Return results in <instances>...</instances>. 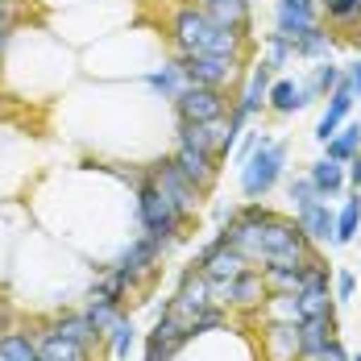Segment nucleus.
I'll return each mask as SVG.
<instances>
[{
	"label": "nucleus",
	"mask_w": 361,
	"mask_h": 361,
	"mask_svg": "<svg viewBox=\"0 0 361 361\" xmlns=\"http://www.w3.org/2000/svg\"><path fill=\"white\" fill-rule=\"evenodd\" d=\"M158 257H162V245L154 241V237H133L129 241V250L116 257V270L121 274H129V283H142L145 274H154V266H158Z\"/></svg>",
	"instance_id": "nucleus-13"
},
{
	"label": "nucleus",
	"mask_w": 361,
	"mask_h": 361,
	"mask_svg": "<svg viewBox=\"0 0 361 361\" xmlns=\"http://www.w3.org/2000/svg\"><path fill=\"white\" fill-rule=\"evenodd\" d=\"M345 79H349V83H353V92H357V96H361V63H353V67H349V71H345Z\"/></svg>",
	"instance_id": "nucleus-41"
},
{
	"label": "nucleus",
	"mask_w": 361,
	"mask_h": 361,
	"mask_svg": "<svg viewBox=\"0 0 361 361\" xmlns=\"http://www.w3.org/2000/svg\"><path fill=\"white\" fill-rule=\"evenodd\" d=\"M357 233H361V191H353L345 200V208L336 212V245L357 241Z\"/></svg>",
	"instance_id": "nucleus-26"
},
{
	"label": "nucleus",
	"mask_w": 361,
	"mask_h": 361,
	"mask_svg": "<svg viewBox=\"0 0 361 361\" xmlns=\"http://www.w3.org/2000/svg\"><path fill=\"white\" fill-rule=\"evenodd\" d=\"M83 316H87V324L96 328V336H100V341H109L112 324L121 320V303H116V299H100V295H92V299H87V307H83Z\"/></svg>",
	"instance_id": "nucleus-25"
},
{
	"label": "nucleus",
	"mask_w": 361,
	"mask_h": 361,
	"mask_svg": "<svg viewBox=\"0 0 361 361\" xmlns=\"http://www.w3.org/2000/svg\"><path fill=\"white\" fill-rule=\"evenodd\" d=\"M357 21H361V8H357Z\"/></svg>",
	"instance_id": "nucleus-44"
},
{
	"label": "nucleus",
	"mask_w": 361,
	"mask_h": 361,
	"mask_svg": "<svg viewBox=\"0 0 361 361\" xmlns=\"http://www.w3.org/2000/svg\"><path fill=\"white\" fill-rule=\"evenodd\" d=\"M353 96H357V92H353V83H349V79H341V87L328 96V109L320 112V121H316V142H320V145H324L341 125H345V116L353 112Z\"/></svg>",
	"instance_id": "nucleus-18"
},
{
	"label": "nucleus",
	"mask_w": 361,
	"mask_h": 361,
	"mask_svg": "<svg viewBox=\"0 0 361 361\" xmlns=\"http://www.w3.org/2000/svg\"><path fill=\"white\" fill-rule=\"evenodd\" d=\"M137 224H142L145 237H154L162 250L166 245H175L183 233V224H187V216H183L179 208L171 204V195L154 183V175L149 171H142V179H137Z\"/></svg>",
	"instance_id": "nucleus-2"
},
{
	"label": "nucleus",
	"mask_w": 361,
	"mask_h": 361,
	"mask_svg": "<svg viewBox=\"0 0 361 361\" xmlns=\"http://www.w3.org/2000/svg\"><path fill=\"white\" fill-rule=\"evenodd\" d=\"M179 71L187 83H204V87H228L241 79L245 59H233V54H175Z\"/></svg>",
	"instance_id": "nucleus-4"
},
{
	"label": "nucleus",
	"mask_w": 361,
	"mask_h": 361,
	"mask_svg": "<svg viewBox=\"0 0 361 361\" xmlns=\"http://www.w3.org/2000/svg\"><path fill=\"white\" fill-rule=\"evenodd\" d=\"M171 42H175V54H233V59H245V50H250V37L216 25L195 4L175 8V17H171Z\"/></svg>",
	"instance_id": "nucleus-1"
},
{
	"label": "nucleus",
	"mask_w": 361,
	"mask_h": 361,
	"mask_svg": "<svg viewBox=\"0 0 361 361\" xmlns=\"http://www.w3.org/2000/svg\"><path fill=\"white\" fill-rule=\"evenodd\" d=\"M171 104L179 112V121H224V112L233 109L220 87H204V83H183V92Z\"/></svg>",
	"instance_id": "nucleus-9"
},
{
	"label": "nucleus",
	"mask_w": 361,
	"mask_h": 361,
	"mask_svg": "<svg viewBox=\"0 0 361 361\" xmlns=\"http://www.w3.org/2000/svg\"><path fill=\"white\" fill-rule=\"evenodd\" d=\"M349 361H361V357H349Z\"/></svg>",
	"instance_id": "nucleus-45"
},
{
	"label": "nucleus",
	"mask_w": 361,
	"mask_h": 361,
	"mask_svg": "<svg viewBox=\"0 0 361 361\" xmlns=\"http://www.w3.org/2000/svg\"><path fill=\"white\" fill-rule=\"evenodd\" d=\"M37 353H42V361H92V345L63 336L59 328H42L37 332Z\"/></svg>",
	"instance_id": "nucleus-17"
},
{
	"label": "nucleus",
	"mask_w": 361,
	"mask_h": 361,
	"mask_svg": "<svg viewBox=\"0 0 361 361\" xmlns=\"http://www.w3.org/2000/svg\"><path fill=\"white\" fill-rule=\"evenodd\" d=\"M200 8H204L216 25H224V30H233V34H245V37H250V25H253L250 0H204Z\"/></svg>",
	"instance_id": "nucleus-19"
},
{
	"label": "nucleus",
	"mask_w": 361,
	"mask_h": 361,
	"mask_svg": "<svg viewBox=\"0 0 361 361\" xmlns=\"http://www.w3.org/2000/svg\"><path fill=\"white\" fill-rule=\"evenodd\" d=\"M262 353H266V361H303V353H299V324L266 320Z\"/></svg>",
	"instance_id": "nucleus-14"
},
{
	"label": "nucleus",
	"mask_w": 361,
	"mask_h": 361,
	"mask_svg": "<svg viewBox=\"0 0 361 361\" xmlns=\"http://www.w3.org/2000/svg\"><path fill=\"white\" fill-rule=\"evenodd\" d=\"M274 21H279L283 34L299 37V34H307V30L320 25V4L316 0H279L274 4Z\"/></svg>",
	"instance_id": "nucleus-16"
},
{
	"label": "nucleus",
	"mask_w": 361,
	"mask_h": 361,
	"mask_svg": "<svg viewBox=\"0 0 361 361\" xmlns=\"http://www.w3.org/2000/svg\"><path fill=\"white\" fill-rule=\"evenodd\" d=\"M145 171H149V175H154V183L171 195V204L179 208L183 216H187V220L195 216V204L204 200V191H200V187L187 179L179 166H175V158H171V162H158V166H145Z\"/></svg>",
	"instance_id": "nucleus-10"
},
{
	"label": "nucleus",
	"mask_w": 361,
	"mask_h": 361,
	"mask_svg": "<svg viewBox=\"0 0 361 361\" xmlns=\"http://www.w3.org/2000/svg\"><path fill=\"white\" fill-rule=\"evenodd\" d=\"M312 200H320L316 183L307 179V175H303V179H290V204H295V208H307Z\"/></svg>",
	"instance_id": "nucleus-35"
},
{
	"label": "nucleus",
	"mask_w": 361,
	"mask_h": 361,
	"mask_svg": "<svg viewBox=\"0 0 361 361\" xmlns=\"http://www.w3.org/2000/svg\"><path fill=\"white\" fill-rule=\"evenodd\" d=\"M183 83H187V79H183L179 63H166L162 71H149V75H145V87H149V92H162L166 100H175V96H179Z\"/></svg>",
	"instance_id": "nucleus-29"
},
{
	"label": "nucleus",
	"mask_w": 361,
	"mask_h": 361,
	"mask_svg": "<svg viewBox=\"0 0 361 361\" xmlns=\"http://www.w3.org/2000/svg\"><path fill=\"white\" fill-rule=\"evenodd\" d=\"M295 220L316 245H336V212L328 208V200H312L307 208H295Z\"/></svg>",
	"instance_id": "nucleus-15"
},
{
	"label": "nucleus",
	"mask_w": 361,
	"mask_h": 361,
	"mask_svg": "<svg viewBox=\"0 0 361 361\" xmlns=\"http://www.w3.org/2000/svg\"><path fill=\"white\" fill-rule=\"evenodd\" d=\"M283 166H287V142L262 137L253 145V154L241 162V191H245V200H266L274 191V183L283 179Z\"/></svg>",
	"instance_id": "nucleus-3"
},
{
	"label": "nucleus",
	"mask_w": 361,
	"mask_h": 361,
	"mask_svg": "<svg viewBox=\"0 0 361 361\" xmlns=\"http://www.w3.org/2000/svg\"><path fill=\"white\" fill-rule=\"evenodd\" d=\"M320 312H332V290H299V316H320Z\"/></svg>",
	"instance_id": "nucleus-34"
},
{
	"label": "nucleus",
	"mask_w": 361,
	"mask_h": 361,
	"mask_svg": "<svg viewBox=\"0 0 361 361\" xmlns=\"http://www.w3.org/2000/svg\"><path fill=\"white\" fill-rule=\"evenodd\" d=\"M320 4H324V13L332 21H357V8H361V0H320Z\"/></svg>",
	"instance_id": "nucleus-36"
},
{
	"label": "nucleus",
	"mask_w": 361,
	"mask_h": 361,
	"mask_svg": "<svg viewBox=\"0 0 361 361\" xmlns=\"http://www.w3.org/2000/svg\"><path fill=\"white\" fill-rule=\"evenodd\" d=\"M307 179L316 183L320 200H341V195L349 191V175H345V162H332V158H320V162H312Z\"/></svg>",
	"instance_id": "nucleus-21"
},
{
	"label": "nucleus",
	"mask_w": 361,
	"mask_h": 361,
	"mask_svg": "<svg viewBox=\"0 0 361 361\" xmlns=\"http://www.w3.org/2000/svg\"><path fill=\"white\" fill-rule=\"evenodd\" d=\"M266 104L279 112V116H290V112L307 109V104H312V96H307V87H303V83H295V79H274V87H270Z\"/></svg>",
	"instance_id": "nucleus-22"
},
{
	"label": "nucleus",
	"mask_w": 361,
	"mask_h": 361,
	"mask_svg": "<svg viewBox=\"0 0 361 361\" xmlns=\"http://www.w3.org/2000/svg\"><path fill=\"white\" fill-rule=\"evenodd\" d=\"M303 361H349V353H345V345L332 336V341H328V345L320 349V353H316V357H303Z\"/></svg>",
	"instance_id": "nucleus-38"
},
{
	"label": "nucleus",
	"mask_w": 361,
	"mask_h": 361,
	"mask_svg": "<svg viewBox=\"0 0 361 361\" xmlns=\"http://www.w3.org/2000/svg\"><path fill=\"white\" fill-rule=\"evenodd\" d=\"M332 287H336V299L345 303V299H353V295H357V279H353L349 270H336V274H332Z\"/></svg>",
	"instance_id": "nucleus-37"
},
{
	"label": "nucleus",
	"mask_w": 361,
	"mask_h": 361,
	"mask_svg": "<svg viewBox=\"0 0 361 361\" xmlns=\"http://www.w3.org/2000/svg\"><path fill=\"white\" fill-rule=\"evenodd\" d=\"M179 145H195L224 158L237 145V137L228 133V121H179Z\"/></svg>",
	"instance_id": "nucleus-11"
},
{
	"label": "nucleus",
	"mask_w": 361,
	"mask_h": 361,
	"mask_svg": "<svg viewBox=\"0 0 361 361\" xmlns=\"http://www.w3.org/2000/svg\"><path fill=\"white\" fill-rule=\"evenodd\" d=\"M270 87H274V67H270V63L253 67L250 79H245V87H241V96H237V100H233V109H228V133H233V137H241V133H245V125L262 112L266 96H270Z\"/></svg>",
	"instance_id": "nucleus-6"
},
{
	"label": "nucleus",
	"mask_w": 361,
	"mask_h": 361,
	"mask_svg": "<svg viewBox=\"0 0 361 361\" xmlns=\"http://www.w3.org/2000/svg\"><path fill=\"white\" fill-rule=\"evenodd\" d=\"M357 154H361V121H345V125L324 142V158L349 162V158H357Z\"/></svg>",
	"instance_id": "nucleus-23"
},
{
	"label": "nucleus",
	"mask_w": 361,
	"mask_h": 361,
	"mask_svg": "<svg viewBox=\"0 0 361 361\" xmlns=\"http://www.w3.org/2000/svg\"><path fill=\"white\" fill-rule=\"evenodd\" d=\"M0 361H42V353H37V336L17 332V328L0 332Z\"/></svg>",
	"instance_id": "nucleus-24"
},
{
	"label": "nucleus",
	"mask_w": 361,
	"mask_h": 361,
	"mask_svg": "<svg viewBox=\"0 0 361 361\" xmlns=\"http://www.w3.org/2000/svg\"><path fill=\"white\" fill-rule=\"evenodd\" d=\"M295 42V59H324L328 50H332V37L316 25V30H307V34H299V37H290Z\"/></svg>",
	"instance_id": "nucleus-32"
},
{
	"label": "nucleus",
	"mask_w": 361,
	"mask_h": 361,
	"mask_svg": "<svg viewBox=\"0 0 361 361\" xmlns=\"http://www.w3.org/2000/svg\"><path fill=\"white\" fill-rule=\"evenodd\" d=\"M257 142H262V133H245V137H241V145H237V162H245Z\"/></svg>",
	"instance_id": "nucleus-40"
},
{
	"label": "nucleus",
	"mask_w": 361,
	"mask_h": 361,
	"mask_svg": "<svg viewBox=\"0 0 361 361\" xmlns=\"http://www.w3.org/2000/svg\"><path fill=\"white\" fill-rule=\"evenodd\" d=\"M341 79H345V71H341L336 63H324V67H316V75H312L303 87H307L312 100H320V96H332V92L341 87Z\"/></svg>",
	"instance_id": "nucleus-31"
},
{
	"label": "nucleus",
	"mask_w": 361,
	"mask_h": 361,
	"mask_svg": "<svg viewBox=\"0 0 361 361\" xmlns=\"http://www.w3.org/2000/svg\"><path fill=\"white\" fill-rule=\"evenodd\" d=\"M270 299V287H266V274L262 270H241L237 279H224V283H212V303L220 307H241V312H253Z\"/></svg>",
	"instance_id": "nucleus-7"
},
{
	"label": "nucleus",
	"mask_w": 361,
	"mask_h": 361,
	"mask_svg": "<svg viewBox=\"0 0 361 361\" xmlns=\"http://www.w3.org/2000/svg\"><path fill=\"white\" fill-rule=\"evenodd\" d=\"M137 345V324H133V316H125L121 312V320L112 324L109 332V349H112V357L116 361H129V349Z\"/></svg>",
	"instance_id": "nucleus-27"
},
{
	"label": "nucleus",
	"mask_w": 361,
	"mask_h": 361,
	"mask_svg": "<svg viewBox=\"0 0 361 361\" xmlns=\"http://www.w3.org/2000/svg\"><path fill=\"white\" fill-rule=\"evenodd\" d=\"M262 316L266 320H283V324H299V295H270L262 303Z\"/></svg>",
	"instance_id": "nucleus-30"
},
{
	"label": "nucleus",
	"mask_w": 361,
	"mask_h": 361,
	"mask_svg": "<svg viewBox=\"0 0 361 361\" xmlns=\"http://www.w3.org/2000/svg\"><path fill=\"white\" fill-rule=\"evenodd\" d=\"M0 4H4V8H8V4H13V0H0Z\"/></svg>",
	"instance_id": "nucleus-43"
},
{
	"label": "nucleus",
	"mask_w": 361,
	"mask_h": 361,
	"mask_svg": "<svg viewBox=\"0 0 361 361\" xmlns=\"http://www.w3.org/2000/svg\"><path fill=\"white\" fill-rule=\"evenodd\" d=\"M290 59H295V42H290V34H283V30L266 34V59H262V63H270V67L279 71V67H287Z\"/></svg>",
	"instance_id": "nucleus-33"
},
{
	"label": "nucleus",
	"mask_w": 361,
	"mask_h": 361,
	"mask_svg": "<svg viewBox=\"0 0 361 361\" xmlns=\"http://www.w3.org/2000/svg\"><path fill=\"white\" fill-rule=\"evenodd\" d=\"M345 175H349V187H353V191H361V154L345 162Z\"/></svg>",
	"instance_id": "nucleus-39"
},
{
	"label": "nucleus",
	"mask_w": 361,
	"mask_h": 361,
	"mask_svg": "<svg viewBox=\"0 0 361 361\" xmlns=\"http://www.w3.org/2000/svg\"><path fill=\"white\" fill-rule=\"evenodd\" d=\"M262 274L270 295H299L303 287V270H290V266H262Z\"/></svg>",
	"instance_id": "nucleus-28"
},
{
	"label": "nucleus",
	"mask_w": 361,
	"mask_h": 361,
	"mask_svg": "<svg viewBox=\"0 0 361 361\" xmlns=\"http://www.w3.org/2000/svg\"><path fill=\"white\" fill-rule=\"evenodd\" d=\"M0 30H8V8L0 4Z\"/></svg>",
	"instance_id": "nucleus-42"
},
{
	"label": "nucleus",
	"mask_w": 361,
	"mask_h": 361,
	"mask_svg": "<svg viewBox=\"0 0 361 361\" xmlns=\"http://www.w3.org/2000/svg\"><path fill=\"white\" fill-rule=\"evenodd\" d=\"M175 166H179L204 195L212 191V183H216V175H220V158L208 154V149H195V145H179V149H175Z\"/></svg>",
	"instance_id": "nucleus-12"
},
{
	"label": "nucleus",
	"mask_w": 361,
	"mask_h": 361,
	"mask_svg": "<svg viewBox=\"0 0 361 361\" xmlns=\"http://www.w3.org/2000/svg\"><path fill=\"white\" fill-rule=\"evenodd\" d=\"M204 307H212V283H208V274H204V270H195V266H191V270L179 279L175 299L162 307V316H166V320H175V324L187 332V324H191Z\"/></svg>",
	"instance_id": "nucleus-5"
},
{
	"label": "nucleus",
	"mask_w": 361,
	"mask_h": 361,
	"mask_svg": "<svg viewBox=\"0 0 361 361\" xmlns=\"http://www.w3.org/2000/svg\"><path fill=\"white\" fill-rule=\"evenodd\" d=\"M332 336H336V316H332V312H320V316L299 320V353H303V357H316Z\"/></svg>",
	"instance_id": "nucleus-20"
},
{
	"label": "nucleus",
	"mask_w": 361,
	"mask_h": 361,
	"mask_svg": "<svg viewBox=\"0 0 361 361\" xmlns=\"http://www.w3.org/2000/svg\"><path fill=\"white\" fill-rule=\"evenodd\" d=\"M250 266H253V262L237 250L224 233H216V241H208V245L200 250V257H195V270H204V274H208V283L237 279V274H241V270H250Z\"/></svg>",
	"instance_id": "nucleus-8"
}]
</instances>
